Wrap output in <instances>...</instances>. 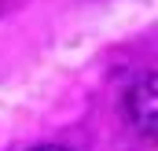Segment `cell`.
Instances as JSON below:
<instances>
[{
	"label": "cell",
	"instance_id": "cell-1",
	"mask_svg": "<svg viewBox=\"0 0 158 151\" xmlns=\"http://www.w3.org/2000/svg\"><path fill=\"white\" fill-rule=\"evenodd\" d=\"M121 111L129 118V125L140 133V140H155V122H158V100H155V74L143 70L136 74L125 92H121Z\"/></svg>",
	"mask_w": 158,
	"mask_h": 151
},
{
	"label": "cell",
	"instance_id": "cell-2",
	"mask_svg": "<svg viewBox=\"0 0 158 151\" xmlns=\"http://www.w3.org/2000/svg\"><path fill=\"white\" fill-rule=\"evenodd\" d=\"M30 151H70V148H63V144H37V148H30Z\"/></svg>",
	"mask_w": 158,
	"mask_h": 151
}]
</instances>
